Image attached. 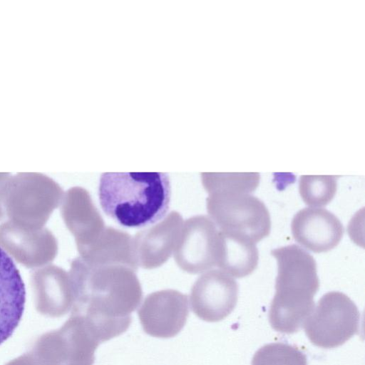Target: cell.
Here are the masks:
<instances>
[{"label": "cell", "mask_w": 365, "mask_h": 365, "mask_svg": "<svg viewBox=\"0 0 365 365\" xmlns=\"http://www.w3.org/2000/svg\"><path fill=\"white\" fill-rule=\"evenodd\" d=\"M202 183L208 193L213 192H253L259 184V173H202Z\"/></svg>", "instance_id": "obj_15"}, {"label": "cell", "mask_w": 365, "mask_h": 365, "mask_svg": "<svg viewBox=\"0 0 365 365\" xmlns=\"http://www.w3.org/2000/svg\"><path fill=\"white\" fill-rule=\"evenodd\" d=\"M238 285L230 275L220 269H210L195 282L190 295V307L200 319L216 322L224 319L235 309Z\"/></svg>", "instance_id": "obj_7"}, {"label": "cell", "mask_w": 365, "mask_h": 365, "mask_svg": "<svg viewBox=\"0 0 365 365\" xmlns=\"http://www.w3.org/2000/svg\"><path fill=\"white\" fill-rule=\"evenodd\" d=\"M277 262L275 294L269 312L272 327L281 333L299 331L314 309L319 288L314 258L297 245L271 251Z\"/></svg>", "instance_id": "obj_3"}, {"label": "cell", "mask_w": 365, "mask_h": 365, "mask_svg": "<svg viewBox=\"0 0 365 365\" xmlns=\"http://www.w3.org/2000/svg\"><path fill=\"white\" fill-rule=\"evenodd\" d=\"M219 230L205 215H195L182 225L174 250L178 267L190 274L208 271L217 265Z\"/></svg>", "instance_id": "obj_6"}, {"label": "cell", "mask_w": 365, "mask_h": 365, "mask_svg": "<svg viewBox=\"0 0 365 365\" xmlns=\"http://www.w3.org/2000/svg\"><path fill=\"white\" fill-rule=\"evenodd\" d=\"M337 178L336 175H301L299 191L305 204L324 206L329 203L336 192Z\"/></svg>", "instance_id": "obj_16"}, {"label": "cell", "mask_w": 365, "mask_h": 365, "mask_svg": "<svg viewBox=\"0 0 365 365\" xmlns=\"http://www.w3.org/2000/svg\"><path fill=\"white\" fill-rule=\"evenodd\" d=\"M135 269L122 264H91L81 257L73 263L81 317L101 343L124 333L143 291Z\"/></svg>", "instance_id": "obj_1"}, {"label": "cell", "mask_w": 365, "mask_h": 365, "mask_svg": "<svg viewBox=\"0 0 365 365\" xmlns=\"http://www.w3.org/2000/svg\"><path fill=\"white\" fill-rule=\"evenodd\" d=\"M189 315L187 295L175 289H163L147 295L138 310L143 331L157 338L176 336Z\"/></svg>", "instance_id": "obj_8"}, {"label": "cell", "mask_w": 365, "mask_h": 365, "mask_svg": "<svg viewBox=\"0 0 365 365\" xmlns=\"http://www.w3.org/2000/svg\"><path fill=\"white\" fill-rule=\"evenodd\" d=\"M65 214L67 223L77 238L78 249L92 243L106 227L90 194L82 187L70 191Z\"/></svg>", "instance_id": "obj_13"}, {"label": "cell", "mask_w": 365, "mask_h": 365, "mask_svg": "<svg viewBox=\"0 0 365 365\" xmlns=\"http://www.w3.org/2000/svg\"><path fill=\"white\" fill-rule=\"evenodd\" d=\"M291 229L297 242L316 253L334 248L344 232L338 217L320 207H305L298 211L292 219Z\"/></svg>", "instance_id": "obj_10"}, {"label": "cell", "mask_w": 365, "mask_h": 365, "mask_svg": "<svg viewBox=\"0 0 365 365\" xmlns=\"http://www.w3.org/2000/svg\"><path fill=\"white\" fill-rule=\"evenodd\" d=\"M78 250L81 258L91 264H122L138 269L133 237L113 227L106 226L92 243Z\"/></svg>", "instance_id": "obj_12"}, {"label": "cell", "mask_w": 365, "mask_h": 365, "mask_svg": "<svg viewBox=\"0 0 365 365\" xmlns=\"http://www.w3.org/2000/svg\"><path fill=\"white\" fill-rule=\"evenodd\" d=\"M259 259L255 243L234 233L219 230L216 267L231 277L242 278L252 274Z\"/></svg>", "instance_id": "obj_14"}, {"label": "cell", "mask_w": 365, "mask_h": 365, "mask_svg": "<svg viewBox=\"0 0 365 365\" xmlns=\"http://www.w3.org/2000/svg\"><path fill=\"white\" fill-rule=\"evenodd\" d=\"M98 196L103 212L125 227L140 228L161 220L170 203L165 173H104Z\"/></svg>", "instance_id": "obj_2"}, {"label": "cell", "mask_w": 365, "mask_h": 365, "mask_svg": "<svg viewBox=\"0 0 365 365\" xmlns=\"http://www.w3.org/2000/svg\"><path fill=\"white\" fill-rule=\"evenodd\" d=\"M182 225V215L172 211L155 225L138 232L133 237L138 265L147 269L163 265L174 252Z\"/></svg>", "instance_id": "obj_9"}, {"label": "cell", "mask_w": 365, "mask_h": 365, "mask_svg": "<svg viewBox=\"0 0 365 365\" xmlns=\"http://www.w3.org/2000/svg\"><path fill=\"white\" fill-rule=\"evenodd\" d=\"M208 194L207 210L219 230L236 234L254 243L269 235V212L258 197L241 192Z\"/></svg>", "instance_id": "obj_4"}, {"label": "cell", "mask_w": 365, "mask_h": 365, "mask_svg": "<svg viewBox=\"0 0 365 365\" xmlns=\"http://www.w3.org/2000/svg\"><path fill=\"white\" fill-rule=\"evenodd\" d=\"M252 365H307V359L297 346L276 342L258 349L252 358Z\"/></svg>", "instance_id": "obj_17"}, {"label": "cell", "mask_w": 365, "mask_h": 365, "mask_svg": "<svg viewBox=\"0 0 365 365\" xmlns=\"http://www.w3.org/2000/svg\"><path fill=\"white\" fill-rule=\"evenodd\" d=\"M360 314L354 302L340 292H329L319 300L304 323L309 341L324 349L339 346L359 332Z\"/></svg>", "instance_id": "obj_5"}, {"label": "cell", "mask_w": 365, "mask_h": 365, "mask_svg": "<svg viewBox=\"0 0 365 365\" xmlns=\"http://www.w3.org/2000/svg\"><path fill=\"white\" fill-rule=\"evenodd\" d=\"M26 290L19 269L0 247V344L18 327L24 314Z\"/></svg>", "instance_id": "obj_11"}]
</instances>
